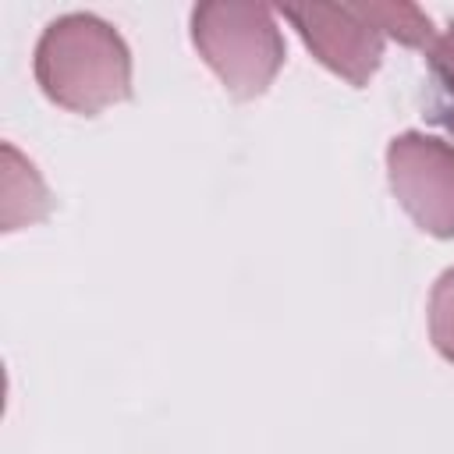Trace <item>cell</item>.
Here are the masks:
<instances>
[{
  "label": "cell",
  "mask_w": 454,
  "mask_h": 454,
  "mask_svg": "<svg viewBox=\"0 0 454 454\" xmlns=\"http://www.w3.org/2000/svg\"><path fill=\"white\" fill-rule=\"evenodd\" d=\"M429 85H426V117L447 131H454V25L433 39L429 57Z\"/></svg>",
  "instance_id": "obj_5"
},
{
  "label": "cell",
  "mask_w": 454,
  "mask_h": 454,
  "mask_svg": "<svg viewBox=\"0 0 454 454\" xmlns=\"http://www.w3.org/2000/svg\"><path fill=\"white\" fill-rule=\"evenodd\" d=\"M362 11L376 21L380 32L394 35L404 46H433L436 39L429 28V18L411 4H362Z\"/></svg>",
  "instance_id": "obj_6"
},
{
  "label": "cell",
  "mask_w": 454,
  "mask_h": 454,
  "mask_svg": "<svg viewBox=\"0 0 454 454\" xmlns=\"http://www.w3.org/2000/svg\"><path fill=\"white\" fill-rule=\"evenodd\" d=\"M387 163L394 195L411 220L436 238H454V145L408 131L390 142Z\"/></svg>",
  "instance_id": "obj_3"
},
{
  "label": "cell",
  "mask_w": 454,
  "mask_h": 454,
  "mask_svg": "<svg viewBox=\"0 0 454 454\" xmlns=\"http://www.w3.org/2000/svg\"><path fill=\"white\" fill-rule=\"evenodd\" d=\"M429 333L433 344L443 358L454 362V270H447L436 287H433V301H429Z\"/></svg>",
  "instance_id": "obj_7"
},
{
  "label": "cell",
  "mask_w": 454,
  "mask_h": 454,
  "mask_svg": "<svg viewBox=\"0 0 454 454\" xmlns=\"http://www.w3.org/2000/svg\"><path fill=\"white\" fill-rule=\"evenodd\" d=\"M192 39L223 89L238 99L266 92L284 64V39L270 7L255 4H202L192 11Z\"/></svg>",
  "instance_id": "obj_2"
},
{
  "label": "cell",
  "mask_w": 454,
  "mask_h": 454,
  "mask_svg": "<svg viewBox=\"0 0 454 454\" xmlns=\"http://www.w3.org/2000/svg\"><path fill=\"white\" fill-rule=\"evenodd\" d=\"M280 14L301 32L309 50L351 85H365L369 74L380 67L383 32L362 11V4L340 7H280Z\"/></svg>",
  "instance_id": "obj_4"
},
{
  "label": "cell",
  "mask_w": 454,
  "mask_h": 454,
  "mask_svg": "<svg viewBox=\"0 0 454 454\" xmlns=\"http://www.w3.org/2000/svg\"><path fill=\"white\" fill-rule=\"evenodd\" d=\"M35 78L53 103L78 114H96L131 96L128 50L117 32L92 14H67L43 32Z\"/></svg>",
  "instance_id": "obj_1"
}]
</instances>
